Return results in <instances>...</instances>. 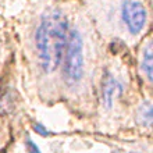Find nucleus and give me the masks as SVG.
<instances>
[{
	"label": "nucleus",
	"instance_id": "9",
	"mask_svg": "<svg viewBox=\"0 0 153 153\" xmlns=\"http://www.w3.org/2000/svg\"><path fill=\"white\" fill-rule=\"evenodd\" d=\"M131 153H135V152H131Z\"/></svg>",
	"mask_w": 153,
	"mask_h": 153
},
{
	"label": "nucleus",
	"instance_id": "2",
	"mask_svg": "<svg viewBox=\"0 0 153 153\" xmlns=\"http://www.w3.org/2000/svg\"><path fill=\"white\" fill-rule=\"evenodd\" d=\"M103 42L137 46L150 33L152 0H78Z\"/></svg>",
	"mask_w": 153,
	"mask_h": 153
},
{
	"label": "nucleus",
	"instance_id": "4",
	"mask_svg": "<svg viewBox=\"0 0 153 153\" xmlns=\"http://www.w3.org/2000/svg\"><path fill=\"white\" fill-rule=\"evenodd\" d=\"M127 92V78L123 68L117 64H107L102 71L99 82V102L102 109L113 110Z\"/></svg>",
	"mask_w": 153,
	"mask_h": 153
},
{
	"label": "nucleus",
	"instance_id": "3",
	"mask_svg": "<svg viewBox=\"0 0 153 153\" xmlns=\"http://www.w3.org/2000/svg\"><path fill=\"white\" fill-rule=\"evenodd\" d=\"M102 42L79 1L75 0L60 68L61 88L71 95H79L86 89L97 64Z\"/></svg>",
	"mask_w": 153,
	"mask_h": 153
},
{
	"label": "nucleus",
	"instance_id": "1",
	"mask_svg": "<svg viewBox=\"0 0 153 153\" xmlns=\"http://www.w3.org/2000/svg\"><path fill=\"white\" fill-rule=\"evenodd\" d=\"M75 0H28L20 35L42 82H60V68Z\"/></svg>",
	"mask_w": 153,
	"mask_h": 153
},
{
	"label": "nucleus",
	"instance_id": "8",
	"mask_svg": "<svg viewBox=\"0 0 153 153\" xmlns=\"http://www.w3.org/2000/svg\"><path fill=\"white\" fill-rule=\"evenodd\" d=\"M0 42H1V32H0ZM0 46H1V43H0Z\"/></svg>",
	"mask_w": 153,
	"mask_h": 153
},
{
	"label": "nucleus",
	"instance_id": "6",
	"mask_svg": "<svg viewBox=\"0 0 153 153\" xmlns=\"http://www.w3.org/2000/svg\"><path fill=\"white\" fill-rule=\"evenodd\" d=\"M137 120L143 127H148V128L150 127V124H152V103H150V99L142 100V103L137 110Z\"/></svg>",
	"mask_w": 153,
	"mask_h": 153
},
{
	"label": "nucleus",
	"instance_id": "7",
	"mask_svg": "<svg viewBox=\"0 0 153 153\" xmlns=\"http://www.w3.org/2000/svg\"><path fill=\"white\" fill-rule=\"evenodd\" d=\"M28 148H29V152L31 153H40L39 149H38V146L35 145L32 141H28Z\"/></svg>",
	"mask_w": 153,
	"mask_h": 153
},
{
	"label": "nucleus",
	"instance_id": "5",
	"mask_svg": "<svg viewBox=\"0 0 153 153\" xmlns=\"http://www.w3.org/2000/svg\"><path fill=\"white\" fill-rule=\"evenodd\" d=\"M152 54V32H150L137 45V71L142 84H145L148 88H150L153 78Z\"/></svg>",
	"mask_w": 153,
	"mask_h": 153
}]
</instances>
